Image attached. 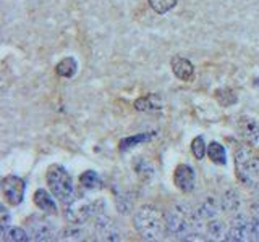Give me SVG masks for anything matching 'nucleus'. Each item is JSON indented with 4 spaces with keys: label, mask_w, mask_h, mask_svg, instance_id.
I'll use <instances>...</instances> for the list:
<instances>
[{
    "label": "nucleus",
    "mask_w": 259,
    "mask_h": 242,
    "mask_svg": "<svg viewBox=\"0 0 259 242\" xmlns=\"http://www.w3.org/2000/svg\"><path fill=\"white\" fill-rule=\"evenodd\" d=\"M227 231H229V224L219 220V218H214V220H210L204 224V232L207 239L210 240H221V239L225 240Z\"/></svg>",
    "instance_id": "16"
},
{
    "label": "nucleus",
    "mask_w": 259,
    "mask_h": 242,
    "mask_svg": "<svg viewBox=\"0 0 259 242\" xmlns=\"http://www.w3.org/2000/svg\"><path fill=\"white\" fill-rule=\"evenodd\" d=\"M225 240H233V242L256 240V232H254V226H253L251 216L241 212L237 215H232Z\"/></svg>",
    "instance_id": "6"
},
{
    "label": "nucleus",
    "mask_w": 259,
    "mask_h": 242,
    "mask_svg": "<svg viewBox=\"0 0 259 242\" xmlns=\"http://www.w3.org/2000/svg\"><path fill=\"white\" fill-rule=\"evenodd\" d=\"M0 189H2V196L8 205L18 207L23 204L24 196H26V181L21 179L20 176L8 174L0 183Z\"/></svg>",
    "instance_id": "7"
},
{
    "label": "nucleus",
    "mask_w": 259,
    "mask_h": 242,
    "mask_svg": "<svg viewBox=\"0 0 259 242\" xmlns=\"http://www.w3.org/2000/svg\"><path fill=\"white\" fill-rule=\"evenodd\" d=\"M154 136V133L148 134V133H143V134H136V136H132V137H125V139L120 141V150L125 152L132 147H136L138 144H141L144 141H149L151 137Z\"/></svg>",
    "instance_id": "20"
},
{
    "label": "nucleus",
    "mask_w": 259,
    "mask_h": 242,
    "mask_svg": "<svg viewBox=\"0 0 259 242\" xmlns=\"http://www.w3.org/2000/svg\"><path fill=\"white\" fill-rule=\"evenodd\" d=\"M46 181L49 186V191L54 194L62 202H68L73 199V192H75V186H73V177L67 171V168L62 165H52L49 166Z\"/></svg>",
    "instance_id": "4"
},
{
    "label": "nucleus",
    "mask_w": 259,
    "mask_h": 242,
    "mask_svg": "<svg viewBox=\"0 0 259 242\" xmlns=\"http://www.w3.org/2000/svg\"><path fill=\"white\" fill-rule=\"evenodd\" d=\"M133 226L143 240H159L167 232L165 213L154 205H143L133 215Z\"/></svg>",
    "instance_id": "1"
},
{
    "label": "nucleus",
    "mask_w": 259,
    "mask_h": 242,
    "mask_svg": "<svg viewBox=\"0 0 259 242\" xmlns=\"http://www.w3.org/2000/svg\"><path fill=\"white\" fill-rule=\"evenodd\" d=\"M207 157L215 165H225L227 163V150L221 142H209L207 144Z\"/></svg>",
    "instance_id": "17"
},
{
    "label": "nucleus",
    "mask_w": 259,
    "mask_h": 242,
    "mask_svg": "<svg viewBox=\"0 0 259 242\" xmlns=\"http://www.w3.org/2000/svg\"><path fill=\"white\" fill-rule=\"evenodd\" d=\"M221 207H222V212L227 215H237L241 212V207H243V199L240 196V192L237 189H227L222 196H221Z\"/></svg>",
    "instance_id": "14"
},
{
    "label": "nucleus",
    "mask_w": 259,
    "mask_h": 242,
    "mask_svg": "<svg viewBox=\"0 0 259 242\" xmlns=\"http://www.w3.org/2000/svg\"><path fill=\"white\" fill-rule=\"evenodd\" d=\"M135 108L140 111H154L160 108V103L156 102V95H146L135 102Z\"/></svg>",
    "instance_id": "21"
},
{
    "label": "nucleus",
    "mask_w": 259,
    "mask_h": 242,
    "mask_svg": "<svg viewBox=\"0 0 259 242\" xmlns=\"http://www.w3.org/2000/svg\"><path fill=\"white\" fill-rule=\"evenodd\" d=\"M63 240H83L84 239V231L78 228V224H71L68 228H65L62 232V237Z\"/></svg>",
    "instance_id": "25"
},
{
    "label": "nucleus",
    "mask_w": 259,
    "mask_h": 242,
    "mask_svg": "<svg viewBox=\"0 0 259 242\" xmlns=\"http://www.w3.org/2000/svg\"><path fill=\"white\" fill-rule=\"evenodd\" d=\"M174 184L178 191L191 192L196 186V171L188 163L178 165L174 171Z\"/></svg>",
    "instance_id": "12"
},
{
    "label": "nucleus",
    "mask_w": 259,
    "mask_h": 242,
    "mask_svg": "<svg viewBox=\"0 0 259 242\" xmlns=\"http://www.w3.org/2000/svg\"><path fill=\"white\" fill-rule=\"evenodd\" d=\"M31 239L29 232L20 226H8L7 229L2 231V240L8 242H28Z\"/></svg>",
    "instance_id": "19"
},
{
    "label": "nucleus",
    "mask_w": 259,
    "mask_h": 242,
    "mask_svg": "<svg viewBox=\"0 0 259 242\" xmlns=\"http://www.w3.org/2000/svg\"><path fill=\"white\" fill-rule=\"evenodd\" d=\"M94 234L97 240H107V242L121 240V232L117 228V224L113 223L109 216H105L102 213L96 216Z\"/></svg>",
    "instance_id": "9"
},
{
    "label": "nucleus",
    "mask_w": 259,
    "mask_h": 242,
    "mask_svg": "<svg viewBox=\"0 0 259 242\" xmlns=\"http://www.w3.org/2000/svg\"><path fill=\"white\" fill-rule=\"evenodd\" d=\"M101 202H96L86 197L70 199L65 207V218L71 224H84L91 218L101 215Z\"/></svg>",
    "instance_id": "5"
},
{
    "label": "nucleus",
    "mask_w": 259,
    "mask_h": 242,
    "mask_svg": "<svg viewBox=\"0 0 259 242\" xmlns=\"http://www.w3.org/2000/svg\"><path fill=\"white\" fill-rule=\"evenodd\" d=\"M193 210H194V216H196L198 224L201 228V226H204L207 221L214 220V218H219L222 207H221V200H219V199L206 197L199 205H196Z\"/></svg>",
    "instance_id": "11"
},
{
    "label": "nucleus",
    "mask_w": 259,
    "mask_h": 242,
    "mask_svg": "<svg viewBox=\"0 0 259 242\" xmlns=\"http://www.w3.org/2000/svg\"><path fill=\"white\" fill-rule=\"evenodd\" d=\"M54 194L47 192L46 189H37L34 192V204L39 210H42L47 215H55L57 213V204L52 199Z\"/></svg>",
    "instance_id": "15"
},
{
    "label": "nucleus",
    "mask_w": 259,
    "mask_h": 242,
    "mask_svg": "<svg viewBox=\"0 0 259 242\" xmlns=\"http://www.w3.org/2000/svg\"><path fill=\"white\" fill-rule=\"evenodd\" d=\"M79 183L83 184V188L86 189H96V188H99L101 177L96 171H93V169H88V171H84L79 176Z\"/></svg>",
    "instance_id": "23"
},
{
    "label": "nucleus",
    "mask_w": 259,
    "mask_h": 242,
    "mask_svg": "<svg viewBox=\"0 0 259 242\" xmlns=\"http://www.w3.org/2000/svg\"><path fill=\"white\" fill-rule=\"evenodd\" d=\"M237 131L240 139L254 147L259 141V123L256 121V118L253 116H248V115H241L237 119Z\"/></svg>",
    "instance_id": "10"
},
{
    "label": "nucleus",
    "mask_w": 259,
    "mask_h": 242,
    "mask_svg": "<svg viewBox=\"0 0 259 242\" xmlns=\"http://www.w3.org/2000/svg\"><path fill=\"white\" fill-rule=\"evenodd\" d=\"M235 174L237 179L246 186V188L253 189L256 184H259V155H256L253 147L243 142L235 149Z\"/></svg>",
    "instance_id": "3"
},
{
    "label": "nucleus",
    "mask_w": 259,
    "mask_h": 242,
    "mask_svg": "<svg viewBox=\"0 0 259 242\" xmlns=\"http://www.w3.org/2000/svg\"><path fill=\"white\" fill-rule=\"evenodd\" d=\"M253 204L259 205V184H256L253 188Z\"/></svg>",
    "instance_id": "28"
},
{
    "label": "nucleus",
    "mask_w": 259,
    "mask_h": 242,
    "mask_svg": "<svg viewBox=\"0 0 259 242\" xmlns=\"http://www.w3.org/2000/svg\"><path fill=\"white\" fill-rule=\"evenodd\" d=\"M165 221H167V232L172 234L177 239H193L199 231V224L196 216H194V210L178 204L172 207L165 213Z\"/></svg>",
    "instance_id": "2"
},
{
    "label": "nucleus",
    "mask_w": 259,
    "mask_h": 242,
    "mask_svg": "<svg viewBox=\"0 0 259 242\" xmlns=\"http://www.w3.org/2000/svg\"><path fill=\"white\" fill-rule=\"evenodd\" d=\"M10 223H12V215L7 210V207L2 205L0 207V231L7 229L8 226H10Z\"/></svg>",
    "instance_id": "26"
},
{
    "label": "nucleus",
    "mask_w": 259,
    "mask_h": 242,
    "mask_svg": "<svg viewBox=\"0 0 259 242\" xmlns=\"http://www.w3.org/2000/svg\"><path fill=\"white\" fill-rule=\"evenodd\" d=\"M148 2H149V7L157 15H165L177 5V0H148Z\"/></svg>",
    "instance_id": "24"
},
{
    "label": "nucleus",
    "mask_w": 259,
    "mask_h": 242,
    "mask_svg": "<svg viewBox=\"0 0 259 242\" xmlns=\"http://www.w3.org/2000/svg\"><path fill=\"white\" fill-rule=\"evenodd\" d=\"M191 152L196 160H202L207 155V144L204 141L202 136H196L194 139L191 141Z\"/></svg>",
    "instance_id": "22"
},
{
    "label": "nucleus",
    "mask_w": 259,
    "mask_h": 242,
    "mask_svg": "<svg viewBox=\"0 0 259 242\" xmlns=\"http://www.w3.org/2000/svg\"><path fill=\"white\" fill-rule=\"evenodd\" d=\"M251 220H253L254 232H256V240H259V205L251 204Z\"/></svg>",
    "instance_id": "27"
},
{
    "label": "nucleus",
    "mask_w": 259,
    "mask_h": 242,
    "mask_svg": "<svg viewBox=\"0 0 259 242\" xmlns=\"http://www.w3.org/2000/svg\"><path fill=\"white\" fill-rule=\"evenodd\" d=\"M26 224L32 240H52L57 236L54 224L42 216H36V215L31 216L26 221Z\"/></svg>",
    "instance_id": "8"
},
{
    "label": "nucleus",
    "mask_w": 259,
    "mask_h": 242,
    "mask_svg": "<svg viewBox=\"0 0 259 242\" xmlns=\"http://www.w3.org/2000/svg\"><path fill=\"white\" fill-rule=\"evenodd\" d=\"M170 68H172L175 78H178L180 81H185V83H190V81L194 78L193 63L188 58H183L180 55H174L172 58H170Z\"/></svg>",
    "instance_id": "13"
},
{
    "label": "nucleus",
    "mask_w": 259,
    "mask_h": 242,
    "mask_svg": "<svg viewBox=\"0 0 259 242\" xmlns=\"http://www.w3.org/2000/svg\"><path fill=\"white\" fill-rule=\"evenodd\" d=\"M78 71V62L73 56H67V58L60 60L55 67V73L60 78H73Z\"/></svg>",
    "instance_id": "18"
}]
</instances>
